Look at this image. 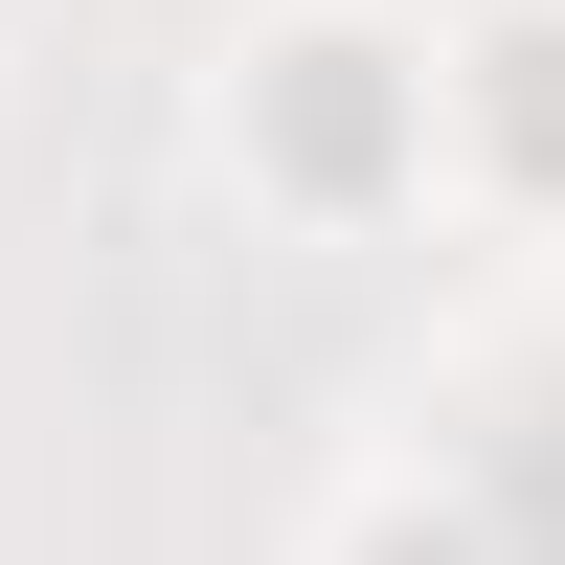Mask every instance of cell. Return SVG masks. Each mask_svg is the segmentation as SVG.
Returning <instances> with one entry per match:
<instances>
[{
    "label": "cell",
    "mask_w": 565,
    "mask_h": 565,
    "mask_svg": "<svg viewBox=\"0 0 565 565\" xmlns=\"http://www.w3.org/2000/svg\"><path fill=\"white\" fill-rule=\"evenodd\" d=\"M452 114H498V159H521L543 204H565V23H498L476 68H452Z\"/></svg>",
    "instance_id": "obj_2"
},
{
    "label": "cell",
    "mask_w": 565,
    "mask_h": 565,
    "mask_svg": "<svg viewBox=\"0 0 565 565\" xmlns=\"http://www.w3.org/2000/svg\"><path fill=\"white\" fill-rule=\"evenodd\" d=\"M249 159L295 181V204H385V181L430 159V68H407V45H362V23L271 45V68H249Z\"/></svg>",
    "instance_id": "obj_1"
}]
</instances>
